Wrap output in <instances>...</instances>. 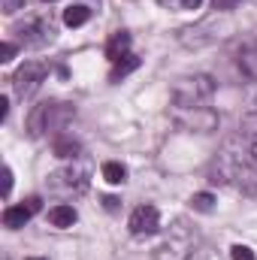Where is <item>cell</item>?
Masks as SVG:
<instances>
[{
	"label": "cell",
	"instance_id": "obj_17",
	"mask_svg": "<svg viewBox=\"0 0 257 260\" xmlns=\"http://www.w3.org/2000/svg\"><path fill=\"white\" fill-rule=\"evenodd\" d=\"M242 67H245L248 76H257V49H251V52L242 55Z\"/></svg>",
	"mask_w": 257,
	"mask_h": 260
},
{
	"label": "cell",
	"instance_id": "obj_20",
	"mask_svg": "<svg viewBox=\"0 0 257 260\" xmlns=\"http://www.w3.org/2000/svg\"><path fill=\"white\" fill-rule=\"evenodd\" d=\"M239 3H242V0H212L215 12H233V9H236Z\"/></svg>",
	"mask_w": 257,
	"mask_h": 260
},
{
	"label": "cell",
	"instance_id": "obj_8",
	"mask_svg": "<svg viewBox=\"0 0 257 260\" xmlns=\"http://www.w3.org/2000/svg\"><path fill=\"white\" fill-rule=\"evenodd\" d=\"M15 34H21V40H24L27 46H46V43L55 40V24L46 21V18H37V21H30L27 27H15Z\"/></svg>",
	"mask_w": 257,
	"mask_h": 260
},
{
	"label": "cell",
	"instance_id": "obj_4",
	"mask_svg": "<svg viewBox=\"0 0 257 260\" xmlns=\"http://www.w3.org/2000/svg\"><path fill=\"white\" fill-rule=\"evenodd\" d=\"M173 118L182 130H194V133H212L218 127V115L212 106H194V109L173 106Z\"/></svg>",
	"mask_w": 257,
	"mask_h": 260
},
{
	"label": "cell",
	"instance_id": "obj_19",
	"mask_svg": "<svg viewBox=\"0 0 257 260\" xmlns=\"http://www.w3.org/2000/svg\"><path fill=\"white\" fill-rule=\"evenodd\" d=\"M12 58H15V43H9V40H6V43L0 46V64H9Z\"/></svg>",
	"mask_w": 257,
	"mask_h": 260
},
{
	"label": "cell",
	"instance_id": "obj_28",
	"mask_svg": "<svg viewBox=\"0 0 257 260\" xmlns=\"http://www.w3.org/2000/svg\"><path fill=\"white\" fill-rule=\"evenodd\" d=\"M254 112H257V97H254Z\"/></svg>",
	"mask_w": 257,
	"mask_h": 260
},
{
	"label": "cell",
	"instance_id": "obj_5",
	"mask_svg": "<svg viewBox=\"0 0 257 260\" xmlns=\"http://www.w3.org/2000/svg\"><path fill=\"white\" fill-rule=\"evenodd\" d=\"M46 76H49V67L43 64V61H24L15 70V76H12V88L24 100V97H30V94L40 91V85L46 82Z\"/></svg>",
	"mask_w": 257,
	"mask_h": 260
},
{
	"label": "cell",
	"instance_id": "obj_2",
	"mask_svg": "<svg viewBox=\"0 0 257 260\" xmlns=\"http://www.w3.org/2000/svg\"><path fill=\"white\" fill-rule=\"evenodd\" d=\"M73 115H76V109H73V103H58V100H49V103H40V106H34V112H30V118H27V133L34 136V139H40L43 133H61V130L73 121Z\"/></svg>",
	"mask_w": 257,
	"mask_h": 260
},
{
	"label": "cell",
	"instance_id": "obj_7",
	"mask_svg": "<svg viewBox=\"0 0 257 260\" xmlns=\"http://www.w3.org/2000/svg\"><path fill=\"white\" fill-rule=\"evenodd\" d=\"M40 206H43L40 197H27V200L18 203V206H6V209H3V227H9V230L24 227V224L40 212Z\"/></svg>",
	"mask_w": 257,
	"mask_h": 260
},
{
	"label": "cell",
	"instance_id": "obj_10",
	"mask_svg": "<svg viewBox=\"0 0 257 260\" xmlns=\"http://www.w3.org/2000/svg\"><path fill=\"white\" fill-rule=\"evenodd\" d=\"M130 49V34L127 30H115L112 37H109V43H106V58L115 64L118 58H124Z\"/></svg>",
	"mask_w": 257,
	"mask_h": 260
},
{
	"label": "cell",
	"instance_id": "obj_27",
	"mask_svg": "<svg viewBox=\"0 0 257 260\" xmlns=\"http://www.w3.org/2000/svg\"><path fill=\"white\" fill-rule=\"evenodd\" d=\"M24 260H46V257H24Z\"/></svg>",
	"mask_w": 257,
	"mask_h": 260
},
{
	"label": "cell",
	"instance_id": "obj_13",
	"mask_svg": "<svg viewBox=\"0 0 257 260\" xmlns=\"http://www.w3.org/2000/svg\"><path fill=\"white\" fill-rule=\"evenodd\" d=\"M103 179H106L109 185H124V182H127V167L118 164V160H106V164H103Z\"/></svg>",
	"mask_w": 257,
	"mask_h": 260
},
{
	"label": "cell",
	"instance_id": "obj_12",
	"mask_svg": "<svg viewBox=\"0 0 257 260\" xmlns=\"http://www.w3.org/2000/svg\"><path fill=\"white\" fill-rule=\"evenodd\" d=\"M52 148H55V154H58V157H79V151H82V145H79V142H76V139H73V136H64V133H61V136H55V145H52Z\"/></svg>",
	"mask_w": 257,
	"mask_h": 260
},
{
	"label": "cell",
	"instance_id": "obj_26",
	"mask_svg": "<svg viewBox=\"0 0 257 260\" xmlns=\"http://www.w3.org/2000/svg\"><path fill=\"white\" fill-rule=\"evenodd\" d=\"M251 154H254V160H257V142H254V145H251Z\"/></svg>",
	"mask_w": 257,
	"mask_h": 260
},
{
	"label": "cell",
	"instance_id": "obj_21",
	"mask_svg": "<svg viewBox=\"0 0 257 260\" xmlns=\"http://www.w3.org/2000/svg\"><path fill=\"white\" fill-rule=\"evenodd\" d=\"M242 133H257V112H254V115H248V118L242 121Z\"/></svg>",
	"mask_w": 257,
	"mask_h": 260
},
{
	"label": "cell",
	"instance_id": "obj_24",
	"mask_svg": "<svg viewBox=\"0 0 257 260\" xmlns=\"http://www.w3.org/2000/svg\"><path fill=\"white\" fill-rule=\"evenodd\" d=\"M103 206H106L109 212H118V206H121V200H118V197H103Z\"/></svg>",
	"mask_w": 257,
	"mask_h": 260
},
{
	"label": "cell",
	"instance_id": "obj_18",
	"mask_svg": "<svg viewBox=\"0 0 257 260\" xmlns=\"http://www.w3.org/2000/svg\"><path fill=\"white\" fill-rule=\"evenodd\" d=\"M230 257L233 260H257L254 251H251L248 245H233V248H230Z\"/></svg>",
	"mask_w": 257,
	"mask_h": 260
},
{
	"label": "cell",
	"instance_id": "obj_11",
	"mask_svg": "<svg viewBox=\"0 0 257 260\" xmlns=\"http://www.w3.org/2000/svg\"><path fill=\"white\" fill-rule=\"evenodd\" d=\"M139 64H142V61H139L136 55H130V52H127L124 58H118V61L112 64V70H109V82L115 85V82H121V79H127L130 73H133V70H139Z\"/></svg>",
	"mask_w": 257,
	"mask_h": 260
},
{
	"label": "cell",
	"instance_id": "obj_14",
	"mask_svg": "<svg viewBox=\"0 0 257 260\" xmlns=\"http://www.w3.org/2000/svg\"><path fill=\"white\" fill-rule=\"evenodd\" d=\"M88 18H91V9H88V6H70V9L64 12V24L67 27H82Z\"/></svg>",
	"mask_w": 257,
	"mask_h": 260
},
{
	"label": "cell",
	"instance_id": "obj_9",
	"mask_svg": "<svg viewBox=\"0 0 257 260\" xmlns=\"http://www.w3.org/2000/svg\"><path fill=\"white\" fill-rule=\"evenodd\" d=\"M76 221H79V212H76L70 203H58V206H52V209H49V224H52V227H58V230L73 227Z\"/></svg>",
	"mask_w": 257,
	"mask_h": 260
},
{
	"label": "cell",
	"instance_id": "obj_3",
	"mask_svg": "<svg viewBox=\"0 0 257 260\" xmlns=\"http://www.w3.org/2000/svg\"><path fill=\"white\" fill-rule=\"evenodd\" d=\"M212 94H215V82L209 76H185L173 88V106H185V109L209 106Z\"/></svg>",
	"mask_w": 257,
	"mask_h": 260
},
{
	"label": "cell",
	"instance_id": "obj_6",
	"mask_svg": "<svg viewBox=\"0 0 257 260\" xmlns=\"http://www.w3.org/2000/svg\"><path fill=\"white\" fill-rule=\"evenodd\" d=\"M127 227H130V233H133V236H151V233H157V230H160V212H157L151 203H145V206L133 209Z\"/></svg>",
	"mask_w": 257,
	"mask_h": 260
},
{
	"label": "cell",
	"instance_id": "obj_22",
	"mask_svg": "<svg viewBox=\"0 0 257 260\" xmlns=\"http://www.w3.org/2000/svg\"><path fill=\"white\" fill-rule=\"evenodd\" d=\"M21 6H24V0H6V3H3V12L12 15V12H18Z\"/></svg>",
	"mask_w": 257,
	"mask_h": 260
},
{
	"label": "cell",
	"instance_id": "obj_15",
	"mask_svg": "<svg viewBox=\"0 0 257 260\" xmlns=\"http://www.w3.org/2000/svg\"><path fill=\"white\" fill-rule=\"evenodd\" d=\"M191 209L194 212H206V215H209V212L215 209V197L206 194V191H203V194H194L191 197Z\"/></svg>",
	"mask_w": 257,
	"mask_h": 260
},
{
	"label": "cell",
	"instance_id": "obj_23",
	"mask_svg": "<svg viewBox=\"0 0 257 260\" xmlns=\"http://www.w3.org/2000/svg\"><path fill=\"white\" fill-rule=\"evenodd\" d=\"M9 191H12V170L6 167L3 170V197H9Z\"/></svg>",
	"mask_w": 257,
	"mask_h": 260
},
{
	"label": "cell",
	"instance_id": "obj_25",
	"mask_svg": "<svg viewBox=\"0 0 257 260\" xmlns=\"http://www.w3.org/2000/svg\"><path fill=\"white\" fill-rule=\"evenodd\" d=\"M9 118V97H0V121Z\"/></svg>",
	"mask_w": 257,
	"mask_h": 260
},
{
	"label": "cell",
	"instance_id": "obj_29",
	"mask_svg": "<svg viewBox=\"0 0 257 260\" xmlns=\"http://www.w3.org/2000/svg\"><path fill=\"white\" fill-rule=\"evenodd\" d=\"M46 3H52V0H46Z\"/></svg>",
	"mask_w": 257,
	"mask_h": 260
},
{
	"label": "cell",
	"instance_id": "obj_16",
	"mask_svg": "<svg viewBox=\"0 0 257 260\" xmlns=\"http://www.w3.org/2000/svg\"><path fill=\"white\" fill-rule=\"evenodd\" d=\"M157 3H164L170 9H200L203 0H157Z\"/></svg>",
	"mask_w": 257,
	"mask_h": 260
},
{
	"label": "cell",
	"instance_id": "obj_1",
	"mask_svg": "<svg viewBox=\"0 0 257 260\" xmlns=\"http://www.w3.org/2000/svg\"><path fill=\"white\" fill-rule=\"evenodd\" d=\"M233 34V18L230 12H215L203 21H197L194 27H185L179 34V40L188 46V49H203V46H212L218 40H227Z\"/></svg>",
	"mask_w": 257,
	"mask_h": 260
}]
</instances>
